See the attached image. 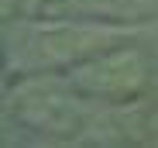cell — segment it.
I'll return each mask as SVG.
<instances>
[{
	"label": "cell",
	"mask_w": 158,
	"mask_h": 148,
	"mask_svg": "<svg viewBox=\"0 0 158 148\" xmlns=\"http://www.w3.org/2000/svg\"><path fill=\"white\" fill-rule=\"evenodd\" d=\"M134 28L114 21H86V17H35L21 28L17 38V62L28 72L79 66L107 48L124 45Z\"/></svg>",
	"instance_id": "obj_1"
},
{
	"label": "cell",
	"mask_w": 158,
	"mask_h": 148,
	"mask_svg": "<svg viewBox=\"0 0 158 148\" xmlns=\"http://www.w3.org/2000/svg\"><path fill=\"white\" fill-rule=\"evenodd\" d=\"M144 83H148V69H144L141 52L124 48V45L107 48V52L72 66V86L83 96L107 100V104L138 96L144 90Z\"/></svg>",
	"instance_id": "obj_2"
}]
</instances>
